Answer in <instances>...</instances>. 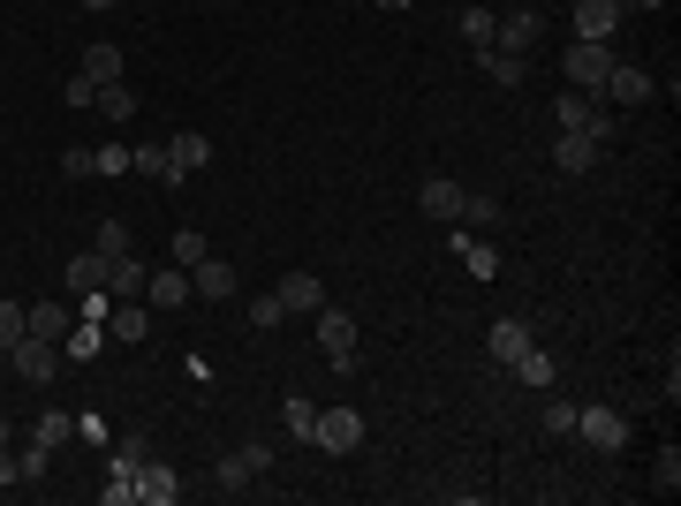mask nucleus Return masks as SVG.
<instances>
[{"mask_svg":"<svg viewBox=\"0 0 681 506\" xmlns=\"http://www.w3.org/2000/svg\"><path fill=\"white\" fill-rule=\"evenodd\" d=\"M553 122H560V128H576V136H591V144H606V136H613L606 106H598V91H560Z\"/></svg>","mask_w":681,"mask_h":506,"instance_id":"obj_1","label":"nucleus"},{"mask_svg":"<svg viewBox=\"0 0 681 506\" xmlns=\"http://www.w3.org/2000/svg\"><path fill=\"white\" fill-rule=\"evenodd\" d=\"M311 446H326V454H356V446H364V416H356V409H318Z\"/></svg>","mask_w":681,"mask_h":506,"instance_id":"obj_2","label":"nucleus"},{"mask_svg":"<svg viewBox=\"0 0 681 506\" xmlns=\"http://www.w3.org/2000/svg\"><path fill=\"white\" fill-rule=\"evenodd\" d=\"M560 69H568V91H606V69H613V53L591 39H576L568 53H560Z\"/></svg>","mask_w":681,"mask_h":506,"instance_id":"obj_3","label":"nucleus"},{"mask_svg":"<svg viewBox=\"0 0 681 506\" xmlns=\"http://www.w3.org/2000/svg\"><path fill=\"white\" fill-rule=\"evenodd\" d=\"M8 363H16V379L45 385L53 371H61V340H39V333H23L16 348H8Z\"/></svg>","mask_w":681,"mask_h":506,"instance_id":"obj_4","label":"nucleus"},{"mask_svg":"<svg viewBox=\"0 0 681 506\" xmlns=\"http://www.w3.org/2000/svg\"><path fill=\"white\" fill-rule=\"evenodd\" d=\"M318 348L334 371H356V318L348 310H318Z\"/></svg>","mask_w":681,"mask_h":506,"instance_id":"obj_5","label":"nucleus"},{"mask_svg":"<svg viewBox=\"0 0 681 506\" xmlns=\"http://www.w3.org/2000/svg\"><path fill=\"white\" fill-rule=\"evenodd\" d=\"M576 438H591L598 454H621V446H629V423L613 416V409H576Z\"/></svg>","mask_w":681,"mask_h":506,"instance_id":"obj_6","label":"nucleus"},{"mask_svg":"<svg viewBox=\"0 0 681 506\" xmlns=\"http://www.w3.org/2000/svg\"><path fill=\"white\" fill-rule=\"evenodd\" d=\"M144 302H160V310H182V302H197V288H190V265H160V272L144 280Z\"/></svg>","mask_w":681,"mask_h":506,"instance_id":"obj_7","label":"nucleus"},{"mask_svg":"<svg viewBox=\"0 0 681 506\" xmlns=\"http://www.w3.org/2000/svg\"><path fill=\"white\" fill-rule=\"evenodd\" d=\"M613 31H621V0H576V39L606 45Z\"/></svg>","mask_w":681,"mask_h":506,"instance_id":"obj_8","label":"nucleus"},{"mask_svg":"<svg viewBox=\"0 0 681 506\" xmlns=\"http://www.w3.org/2000/svg\"><path fill=\"white\" fill-rule=\"evenodd\" d=\"M144 280H152V265H144L136 250L106 257V296H114V302H136V296H144Z\"/></svg>","mask_w":681,"mask_h":506,"instance_id":"obj_9","label":"nucleus"},{"mask_svg":"<svg viewBox=\"0 0 681 506\" xmlns=\"http://www.w3.org/2000/svg\"><path fill=\"white\" fill-rule=\"evenodd\" d=\"M417 197H425V211L431 219H447V227H455V219H463V182H447V174H425V189H417Z\"/></svg>","mask_w":681,"mask_h":506,"instance_id":"obj_10","label":"nucleus"},{"mask_svg":"<svg viewBox=\"0 0 681 506\" xmlns=\"http://www.w3.org/2000/svg\"><path fill=\"white\" fill-rule=\"evenodd\" d=\"M205 159H213V136H197V128L167 136V167H174V182H182V174H197Z\"/></svg>","mask_w":681,"mask_h":506,"instance_id":"obj_11","label":"nucleus"},{"mask_svg":"<svg viewBox=\"0 0 681 506\" xmlns=\"http://www.w3.org/2000/svg\"><path fill=\"white\" fill-rule=\"evenodd\" d=\"M190 288H197V302L235 296V265H227V257H205V265H190Z\"/></svg>","mask_w":681,"mask_h":506,"instance_id":"obj_12","label":"nucleus"},{"mask_svg":"<svg viewBox=\"0 0 681 506\" xmlns=\"http://www.w3.org/2000/svg\"><path fill=\"white\" fill-rule=\"evenodd\" d=\"M273 296H281V310H326V280L318 272H288Z\"/></svg>","mask_w":681,"mask_h":506,"instance_id":"obj_13","label":"nucleus"},{"mask_svg":"<svg viewBox=\"0 0 681 506\" xmlns=\"http://www.w3.org/2000/svg\"><path fill=\"white\" fill-rule=\"evenodd\" d=\"M136 499H152V506H174V499H182V476H174L167 462H144V468H136Z\"/></svg>","mask_w":681,"mask_h":506,"instance_id":"obj_14","label":"nucleus"},{"mask_svg":"<svg viewBox=\"0 0 681 506\" xmlns=\"http://www.w3.org/2000/svg\"><path fill=\"white\" fill-rule=\"evenodd\" d=\"M553 167L560 174H591L598 167V144H591V136H576V128H560V136H553Z\"/></svg>","mask_w":681,"mask_h":506,"instance_id":"obj_15","label":"nucleus"},{"mask_svg":"<svg viewBox=\"0 0 681 506\" xmlns=\"http://www.w3.org/2000/svg\"><path fill=\"white\" fill-rule=\"evenodd\" d=\"M69 296H106V257H99V250L69 257Z\"/></svg>","mask_w":681,"mask_h":506,"instance_id":"obj_16","label":"nucleus"},{"mask_svg":"<svg viewBox=\"0 0 681 506\" xmlns=\"http://www.w3.org/2000/svg\"><path fill=\"white\" fill-rule=\"evenodd\" d=\"M546 39V23L522 8V16H500V31H492V45H508V53H530V45Z\"/></svg>","mask_w":681,"mask_h":506,"instance_id":"obj_17","label":"nucleus"},{"mask_svg":"<svg viewBox=\"0 0 681 506\" xmlns=\"http://www.w3.org/2000/svg\"><path fill=\"white\" fill-rule=\"evenodd\" d=\"M606 91H613V106H643V99H651V76L629 69V61H613V69H606Z\"/></svg>","mask_w":681,"mask_h":506,"instance_id":"obj_18","label":"nucleus"},{"mask_svg":"<svg viewBox=\"0 0 681 506\" xmlns=\"http://www.w3.org/2000/svg\"><path fill=\"white\" fill-rule=\"evenodd\" d=\"M522 348H530V326H522V318H500V326L485 333V355H492V363H515Z\"/></svg>","mask_w":681,"mask_h":506,"instance_id":"obj_19","label":"nucleus"},{"mask_svg":"<svg viewBox=\"0 0 681 506\" xmlns=\"http://www.w3.org/2000/svg\"><path fill=\"white\" fill-rule=\"evenodd\" d=\"M77 69H84L91 84H122V45H106V39L84 45V61H77Z\"/></svg>","mask_w":681,"mask_h":506,"instance_id":"obj_20","label":"nucleus"},{"mask_svg":"<svg viewBox=\"0 0 681 506\" xmlns=\"http://www.w3.org/2000/svg\"><path fill=\"white\" fill-rule=\"evenodd\" d=\"M522 69H530V53H508V45H485V76L500 91H515L522 84Z\"/></svg>","mask_w":681,"mask_h":506,"instance_id":"obj_21","label":"nucleus"},{"mask_svg":"<svg viewBox=\"0 0 681 506\" xmlns=\"http://www.w3.org/2000/svg\"><path fill=\"white\" fill-rule=\"evenodd\" d=\"M23 333L61 340V333H69V302H31V310H23Z\"/></svg>","mask_w":681,"mask_h":506,"instance_id":"obj_22","label":"nucleus"},{"mask_svg":"<svg viewBox=\"0 0 681 506\" xmlns=\"http://www.w3.org/2000/svg\"><path fill=\"white\" fill-rule=\"evenodd\" d=\"M106 333L114 340H144L152 333V310H144V302H114V310H106Z\"/></svg>","mask_w":681,"mask_h":506,"instance_id":"obj_23","label":"nucleus"},{"mask_svg":"<svg viewBox=\"0 0 681 506\" xmlns=\"http://www.w3.org/2000/svg\"><path fill=\"white\" fill-rule=\"evenodd\" d=\"M129 174H144V182H174L167 144H129Z\"/></svg>","mask_w":681,"mask_h":506,"instance_id":"obj_24","label":"nucleus"},{"mask_svg":"<svg viewBox=\"0 0 681 506\" xmlns=\"http://www.w3.org/2000/svg\"><path fill=\"white\" fill-rule=\"evenodd\" d=\"M99 499H106V506H129V499H136V462H114V468H106Z\"/></svg>","mask_w":681,"mask_h":506,"instance_id":"obj_25","label":"nucleus"},{"mask_svg":"<svg viewBox=\"0 0 681 506\" xmlns=\"http://www.w3.org/2000/svg\"><path fill=\"white\" fill-rule=\"evenodd\" d=\"M91 106H99L106 122H129V114H136V91H129V84H99V99H91Z\"/></svg>","mask_w":681,"mask_h":506,"instance_id":"obj_26","label":"nucleus"},{"mask_svg":"<svg viewBox=\"0 0 681 506\" xmlns=\"http://www.w3.org/2000/svg\"><path fill=\"white\" fill-rule=\"evenodd\" d=\"M281 423H288V438H303V446H311V423H318V409H311V401H288V409H281Z\"/></svg>","mask_w":681,"mask_h":506,"instance_id":"obj_27","label":"nucleus"},{"mask_svg":"<svg viewBox=\"0 0 681 506\" xmlns=\"http://www.w3.org/2000/svg\"><path fill=\"white\" fill-rule=\"evenodd\" d=\"M205 257H213V242H205L197 227H182V235H174V265H205Z\"/></svg>","mask_w":681,"mask_h":506,"instance_id":"obj_28","label":"nucleus"},{"mask_svg":"<svg viewBox=\"0 0 681 506\" xmlns=\"http://www.w3.org/2000/svg\"><path fill=\"white\" fill-rule=\"evenodd\" d=\"M91 250H99V257H129V227H122V219H106V227L91 235Z\"/></svg>","mask_w":681,"mask_h":506,"instance_id":"obj_29","label":"nucleus"},{"mask_svg":"<svg viewBox=\"0 0 681 506\" xmlns=\"http://www.w3.org/2000/svg\"><path fill=\"white\" fill-rule=\"evenodd\" d=\"M235 462H243V476H265V468H273V446H265V438H243Z\"/></svg>","mask_w":681,"mask_h":506,"instance_id":"obj_30","label":"nucleus"},{"mask_svg":"<svg viewBox=\"0 0 681 506\" xmlns=\"http://www.w3.org/2000/svg\"><path fill=\"white\" fill-rule=\"evenodd\" d=\"M45 462H53V446H39V438H31V446L16 454V468H23V484H39V476H45Z\"/></svg>","mask_w":681,"mask_h":506,"instance_id":"obj_31","label":"nucleus"},{"mask_svg":"<svg viewBox=\"0 0 681 506\" xmlns=\"http://www.w3.org/2000/svg\"><path fill=\"white\" fill-rule=\"evenodd\" d=\"M61 174H77V182L99 174V152H91V144H69V152H61Z\"/></svg>","mask_w":681,"mask_h":506,"instance_id":"obj_32","label":"nucleus"},{"mask_svg":"<svg viewBox=\"0 0 681 506\" xmlns=\"http://www.w3.org/2000/svg\"><path fill=\"white\" fill-rule=\"evenodd\" d=\"M23 340V302H0V355Z\"/></svg>","mask_w":681,"mask_h":506,"instance_id":"obj_33","label":"nucleus"},{"mask_svg":"<svg viewBox=\"0 0 681 506\" xmlns=\"http://www.w3.org/2000/svg\"><path fill=\"white\" fill-rule=\"evenodd\" d=\"M492 31H500V16H485V8H469V16H463V39L492 45Z\"/></svg>","mask_w":681,"mask_h":506,"instance_id":"obj_34","label":"nucleus"},{"mask_svg":"<svg viewBox=\"0 0 681 506\" xmlns=\"http://www.w3.org/2000/svg\"><path fill=\"white\" fill-rule=\"evenodd\" d=\"M281 318H288V310H281V296H257V302H251V326H257V333H273Z\"/></svg>","mask_w":681,"mask_h":506,"instance_id":"obj_35","label":"nucleus"},{"mask_svg":"<svg viewBox=\"0 0 681 506\" xmlns=\"http://www.w3.org/2000/svg\"><path fill=\"white\" fill-rule=\"evenodd\" d=\"M463 219L469 227H500V205L492 197H463Z\"/></svg>","mask_w":681,"mask_h":506,"instance_id":"obj_36","label":"nucleus"},{"mask_svg":"<svg viewBox=\"0 0 681 506\" xmlns=\"http://www.w3.org/2000/svg\"><path fill=\"white\" fill-rule=\"evenodd\" d=\"M651 484H659V492H681V454H674V446L659 454V468H651Z\"/></svg>","mask_w":681,"mask_h":506,"instance_id":"obj_37","label":"nucleus"},{"mask_svg":"<svg viewBox=\"0 0 681 506\" xmlns=\"http://www.w3.org/2000/svg\"><path fill=\"white\" fill-rule=\"evenodd\" d=\"M546 431L568 438V431H576V401H546Z\"/></svg>","mask_w":681,"mask_h":506,"instance_id":"obj_38","label":"nucleus"},{"mask_svg":"<svg viewBox=\"0 0 681 506\" xmlns=\"http://www.w3.org/2000/svg\"><path fill=\"white\" fill-rule=\"evenodd\" d=\"M114 462H136V468H144V462H152V438H144V431H129L122 446H114Z\"/></svg>","mask_w":681,"mask_h":506,"instance_id":"obj_39","label":"nucleus"},{"mask_svg":"<svg viewBox=\"0 0 681 506\" xmlns=\"http://www.w3.org/2000/svg\"><path fill=\"white\" fill-rule=\"evenodd\" d=\"M463 257H469V272H477V280H492V272H500V257L485 250V242H463Z\"/></svg>","mask_w":681,"mask_h":506,"instance_id":"obj_40","label":"nucleus"},{"mask_svg":"<svg viewBox=\"0 0 681 506\" xmlns=\"http://www.w3.org/2000/svg\"><path fill=\"white\" fill-rule=\"evenodd\" d=\"M61 99H69V106H91V99H99V84H91L84 69H77V76H69V84H61Z\"/></svg>","mask_w":681,"mask_h":506,"instance_id":"obj_41","label":"nucleus"},{"mask_svg":"<svg viewBox=\"0 0 681 506\" xmlns=\"http://www.w3.org/2000/svg\"><path fill=\"white\" fill-rule=\"evenodd\" d=\"M61 431H69V416H39V423H31V438H39V446H61Z\"/></svg>","mask_w":681,"mask_h":506,"instance_id":"obj_42","label":"nucleus"},{"mask_svg":"<svg viewBox=\"0 0 681 506\" xmlns=\"http://www.w3.org/2000/svg\"><path fill=\"white\" fill-rule=\"evenodd\" d=\"M99 174H129V144H106V152H99Z\"/></svg>","mask_w":681,"mask_h":506,"instance_id":"obj_43","label":"nucleus"},{"mask_svg":"<svg viewBox=\"0 0 681 506\" xmlns=\"http://www.w3.org/2000/svg\"><path fill=\"white\" fill-rule=\"evenodd\" d=\"M379 8H386V16H402V8H417V0H379Z\"/></svg>","mask_w":681,"mask_h":506,"instance_id":"obj_44","label":"nucleus"},{"mask_svg":"<svg viewBox=\"0 0 681 506\" xmlns=\"http://www.w3.org/2000/svg\"><path fill=\"white\" fill-rule=\"evenodd\" d=\"M8 431H16V423H8V416H0V454H8Z\"/></svg>","mask_w":681,"mask_h":506,"instance_id":"obj_45","label":"nucleus"},{"mask_svg":"<svg viewBox=\"0 0 681 506\" xmlns=\"http://www.w3.org/2000/svg\"><path fill=\"white\" fill-rule=\"evenodd\" d=\"M84 8H122V0H84Z\"/></svg>","mask_w":681,"mask_h":506,"instance_id":"obj_46","label":"nucleus"},{"mask_svg":"<svg viewBox=\"0 0 681 506\" xmlns=\"http://www.w3.org/2000/svg\"><path fill=\"white\" fill-rule=\"evenodd\" d=\"M651 8H667V0H651Z\"/></svg>","mask_w":681,"mask_h":506,"instance_id":"obj_47","label":"nucleus"}]
</instances>
